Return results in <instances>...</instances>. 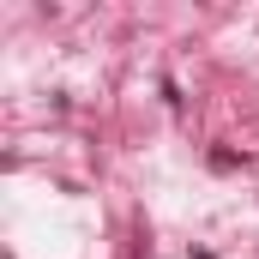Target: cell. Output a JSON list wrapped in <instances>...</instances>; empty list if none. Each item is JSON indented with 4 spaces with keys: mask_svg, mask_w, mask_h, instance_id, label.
Here are the masks:
<instances>
[]
</instances>
